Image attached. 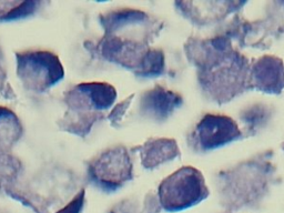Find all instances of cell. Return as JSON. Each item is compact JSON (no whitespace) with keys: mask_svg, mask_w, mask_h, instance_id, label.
<instances>
[{"mask_svg":"<svg viewBox=\"0 0 284 213\" xmlns=\"http://www.w3.org/2000/svg\"><path fill=\"white\" fill-rule=\"evenodd\" d=\"M195 57L199 67V80L213 99L226 102L236 96L250 82V67L243 56L234 53L222 39L195 48Z\"/></svg>","mask_w":284,"mask_h":213,"instance_id":"1","label":"cell"},{"mask_svg":"<svg viewBox=\"0 0 284 213\" xmlns=\"http://www.w3.org/2000/svg\"><path fill=\"white\" fill-rule=\"evenodd\" d=\"M160 204L165 211L177 212L195 206L209 195L204 178L198 169L183 167L160 183Z\"/></svg>","mask_w":284,"mask_h":213,"instance_id":"2","label":"cell"},{"mask_svg":"<svg viewBox=\"0 0 284 213\" xmlns=\"http://www.w3.org/2000/svg\"><path fill=\"white\" fill-rule=\"evenodd\" d=\"M17 76L26 89L45 92L65 77V69L56 53L48 50H29L16 53Z\"/></svg>","mask_w":284,"mask_h":213,"instance_id":"3","label":"cell"},{"mask_svg":"<svg viewBox=\"0 0 284 213\" xmlns=\"http://www.w3.org/2000/svg\"><path fill=\"white\" fill-rule=\"evenodd\" d=\"M90 180L106 192H113L132 179L133 165L128 149L114 145L101 152L89 163Z\"/></svg>","mask_w":284,"mask_h":213,"instance_id":"4","label":"cell"},{"mask_svg":"<svg viewBox=\"0 0 284 213\" xmlns=\"http://www.w3.org/2000/svg\"><path fill=\"white\" fill-rule=\"evenodd\" d=\"M117 90L106 82H84L65 93L68 110L78 112H101L113 106Z\"/></svg>","mask_w":284,"mask_h":213,"instance_id":"5","label":"cell"},{"mask_svg":"<svg viewBox=\"0 0 284 213\" xmlns=\"http://www.w3.org/2000/svg\"><path fill=\"white\" fill-rule=\"evenodd\" d=\"M97 49L106 60L117 64L137 73L151 48L148 42L120 36H105L98 42Z\"/></svg>","mask_w":284,"mask_h":213,"instance_id":"6","label":"cell"},{"mask_svg":"<svg viewBox=\"0 0 284 213\" xmlns=\"http://www.w3.org/2000/svg\"><path fill=\"white\" fill-rule=\"evenodd\" d=\"M241 131L235 121L227 116L207 114L195 131V142L203 151L214 150L238 140Z\"/></svg>","mask_w":284,"mask_h":213,"instance_id":"7","label":"cell"},{"mask_svg":"<svg viewBox=\"0 0 284 213\" xmlns=\"http://www.w3.org/2000/svg\"><path fill=\"white\" fill-rule=\"evenodd\" d=\"M182 97L161 86L149 89L141 94L139 113L145 119L163 122L182 105Z\"/></svg>","mask_w":284,"mask_h":213,"instance_id":"8","label":"cell"},{"mask_svg":"<svg viewBox=\"0 0 284 213\" xmlns=\"http://www.w3.org/2000/svg\"><path fill=\"white\" fill-rule=\"evenodd\" d=\"M252 87L267 93H280L284 88V64L281 59L264 56L250 69Z\"/></svg>","mask_w":284,"mask_h":213,"instance_id":"9","label":"cell"},{"mask_svg":"<svg viewBox=\"0 0 284 213\" xmlns=\"http://www.w3.org/2000/svg\"><path fill=\"white\" fill-rule=\"evenodd\" d=\"M105 36H114L122 31L151 30L153 22L149 16L138 9H118L100 16Z\"/></svg>","mask_w":284,"mask_h":213,"instance_id":"10","label":"cell"},{"mask_svg":"<svg viewBox=\"0 0 284 213\" xmlns=\"http://www.w3.org/2000/svg\"><path fill=\"white\" fill-rule=\"evenodd\" d=\"M132 150L139 152L142 167L148 170L156 169L180 156L176 140L168 138L149 139L143 144L138 145Z\"/></svg>","mask_w":284,"mask_h":213,"instance_id":"11","label":"cell"},{"mask_svg":"<svg viewBox=\"0 0 284 213\" xmlns=\"http://www.w3.org/2000/svg\"><path fill=\"white\" fill-rule=\"evenodd\" d=\"M23 127L14 111L0 106V153H8L21 139Z\"/></svg>","mask_w":284,"mask_h":213,"instance_id":"12","label":"cell"},{"mask_svg":"<svg viewBox=\"0 0 284 213\" xmlns=\"http://www.w3.org/2000/svg\"><path fill=\"white\" fill-rule=\"evenodd\" d=\"M104 119L101 112H78L67 110L64 118L58 121L60 130L79 137L88 136L94 124Z\"/></svg>","mask_w":284,"mask_h":213,"instance_id":"13","label":"cell"},{"mask_svg":"<svg viewBox=\"0 0 284 213\" xmlns=\"http://www.w3.org/2000/svg\"><path fill=\"white\" fill-rule=\"evenodd\" d=\"M43 5L35 0H0V22L15 21L34 16Z\"/></svg>","mask_w":284,"mask_h":213,"instance_id":"14","label":"cell"},{"mask_svg":"<svg viewBox=\"0 0 284 213\" xmlns=\"http://www.w3.org/2000/svg\"><path fill=\"white\" fill-rule=\"evenodd\" d=\"M164 71V54L160 49H150L140 69L136 73L138 78L149 79L162 74Z\"/></svg>","mask_w":284,"mask_h":213,"instance_id":"15","label":"cell"},{"mask_svg":"<svg viewBox=\"0 0 284 213\" xmlns=\"http://www.w3.org/2000/svg\"><path fill=\"white\" fill-rule=\"evenodd\" d=\"M22 165L17 158L9 153H0V188L18 177Z\"/></svg>","mask_w":284,"mask_h":213,"instance_id":"16","label":"cell"},{"mask_svg":"<svg viewBox=\"0 0 284 213\" xmlns=\"http://www.w3.org/2000/svg\"><path fill=\"white\" fill-rule=\"evenodd\" d=\"M133 98H135V94H131L130 97H127L124 101H121L120 104H118L116 106H114L112 111L109 113L108 119L112 127H119V125L121 124L122 119L124 118L125 113H127L128 109L132 104Z\"/></svg>","mask_w":284,"mask_h":213,"instance_id":"17","label":"cell"},{"mask_svg":"<svg viewBox=\"0 0 284 213\" xmlns=\"http://www.w3.org/2000/svg\"><path fill=\"white\" fill-rule=\"evenodd\" d=\"M0 96L5 98V99H14L16 98L14 90L11 89L9 82H8L5 59H3L1 49H0Z\"/></svg>","mask_w":284,"mask_h":213,"instance_id":"18","label":"cell"},{"mask_svg":"<svg viewBox=\"0 0 284 213\" xmlns=\"http://www.w3.org/2000/svg\"><path fill=\"white\" fill-rule=\"evenodd\" d=\"M86 191L81 190L74 198L57 213H80L85 206Z\"/></svg>","mask_w":284,"mask_h":213,"instance_id":"19","label":"cell"}]
</instances>
